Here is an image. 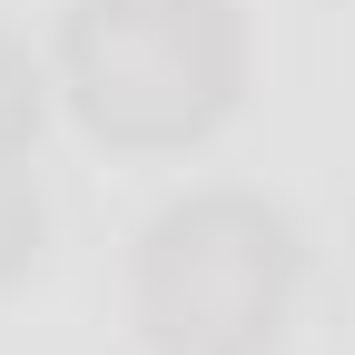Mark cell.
Masks as SVG:
<instances>
[{
    "label": "cell",
    "instance_id": "6da1fadb",
    "mask_svg": "<svg viewBox=\"0 0 355 355\" xmlns=\"http://www.w3.org/2000/svg\"><path fill=\"white\" fill-rule=\"evenodd\" d=\"M306 296V227L266 188L168 198L128 257V316L148 355H277Z\"/></svg>",
    "mask_w": 355,
    "mask_h": 355
},
{
    "label": "cell",
    "instance_id": "7a4b0ae2",
    "mask_svg": "<svg viewBox=\"0 0 355 355\" xmlns=\"http://www.w3.org/2000/svg\"><path fill=\"white\" fill-rule=\"evenodd\" d=\"M60 89L109 148H198L247 99L237 0H69Z\"/></svg>",
    "mask_w": 355,
    "mask_h": 355
},
{
    "label": "cell",
    "instance_id": "3957f363",
    "mask_svg": "<svg viewBox=\"0 0 355 355\" xmlns=\"http://www.w3.org/2000/svg\"><path fill=\"white\" fill-rule=\"evenodd\" d=\"M40 247H50V198H40L30 158H0V296L40 266Z\"/></svg>",
    "mask_w": 355,
    "mask_h": 355
},
{
    "label": "cell",
    "instance_id": "277c9868",
    "mask_svg": "<svg viewBox=\"0 0 355 355\" xmlns=\"http://www.w3.org/2000/svg\"><path fill=\"white\" fill-rule=\"evenodd\" d=\"M40 119H50V79H40V60L0 30V158H30Z\"/></svg>",
    "mask_w": 355,
    "mask_h": 355
}]
</instances>
